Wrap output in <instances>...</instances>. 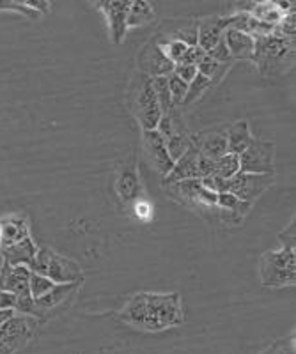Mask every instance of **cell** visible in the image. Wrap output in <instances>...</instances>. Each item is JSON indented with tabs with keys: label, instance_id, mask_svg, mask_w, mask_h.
Here are the masks:
<instances>
[{
	"label": "cell",
	"instance_id": "1",
	"mask_svg": "<svg viewBox=\"0 0 296 354\" xmlns=\"http://www.w3.org/2000/svg\"><path fill=\"white\" fill-rule=\"evenodd\" d=\"M122 322L144 331H162L185 322L178 292H138L121 312Z\"/></svg>",
	"mask_w": 296,
	"mask_h": 354
},
{
	"label": "cell",
	"instance_id": "2",
	"mask_svg": "<svg viewBox=\"0 0 296 354\" xmlns=\"http://www.w3.org/2000/svg\"><path fill=\"white\" fill-rule=\"evenodd\" d=\"M162 186L167 194H169V197H172L176 202H179V204L188 207V209L210 218V220H219L222 223H225V225H238L239 221H241L234 214L228 213L225 209H220L219 205H216L219 195L204 188L201 179L162 183Z\"/></svg>",
	"mask_w": 296,
	"mask_h": 354
},
{
	"label": "cell",
	"instance_id": "3",
	"mask_svg": "<svg viewBox=\"0 0 296 354\" xmlns=\"http://www.w3.org/2000/svg\"><path fill=\"white\" fill-rule=\"evenodd\" d=\"M263 75H275L295 64V39L280 37L275 34L254 39V57Z\"/></svg>",
	"mask_w": 296,
	"mask_h": 354
},
{
	"label": "cell",
	"instance_id": "4",
	"mask_svg": "<svg viewBox=\"0 0 296 354\" xmlns=\"http://www.w3.org/2000/svg\"><path fill=\"white\" fill-rule=\"evenodd\" d=\"M130 109L133 112L142 131L158 128L162 119V109L156 100L153 88V80L144 73H137L130 85Z\"/></svg>",
	"mask_w": 296,
	"mask_h": 354
},
{
	"label": "cell",
	"instance_id": "5",
	"mask_svg": "<svg viewBox=\"0 0 296 354\" xmlns=\"http://www.w3.org/2000/svg\"><path fill=\"white\" fill-rule=\"evenodd\" d=\"M261 282L270 287L295 286L296 282V254L295 250L280 248L263 254L261 259Z\"/></svg>",
	"mask_w": 296,
	"mask_h": 354
},
{
	"label": "cell",
	"instance_id": "6",
	"mask_svg": "<svg viewBox=\"0 0 296 354\" xmlns=\"http://www.w3.org/2000/svg\"><path fill=\"white\" fill-rule=\"evenodd\" d=\"M156 129L165 140L167 151H169L172 160L178 161L192 144V135L187 131V126L178 113V109H172L163 113Z\"/></svg>",
	"mask_w": 296,
	"mask_h": 354
},
{
	"label": "cell",
	"instance_id": "7",
	"mask_svg": "<svg viewBox=\"0 0 296 354\" xmlns=\"http://www.w3.org/2000/svg\"><path fill=\"white\" fill-rule=\"evenodd\" d=\"M37 326L33 315L15 314L0 328V354H15L29 342Z\"/></svg>",
	"mask_w": 296,
	"mask_h": 354
},
{
	"label": "cell",
	"instance_id": "8",
	"mask_svg": "<svg viewBox=\"0 0 296 354\" xmlns=\"http://www.w3.org/2000/svg\"><path fill=\"white\" fill-rule=\"evenodd\" d=\"M239 172L275 174V144L254 138L247 149L239 154Z\"/></svg>",
	"mask_w": 296,
	"mask_h": 354
},
{
	"label": "cell",
	"instance_id": "9",
	"mask_svg": "<svg viewBox=\"0 0 296 354\" xmlns=\"http://www.w3.org/2000/svg\"><path fill=\"white\" fill-rule=\"evenodd\" d=\"M275 181V174H248L238 172L229 179V194L239 201L254 204Z\"/></svg>",
	"mask_w": 296,
	"mask_h": 354
},
{
	"label": "cell",
	"instance_id": "10",
	"mask_svg": "<svg viewBox=\"0 0 296 354\" xmlns=\"http://www.w3.org/2000/svg\"><path fill=\"white\" fill-rule=\"evenodd\" d=\"M142 147L147 163L162 177L169 176L172 167H174V160H172L169 151H167L165 140H163L158 129L142 131Z\"/></svg>",
	"mask_w": 296,
	"mask_h": 354
},
{
	"label": "cell",
	"instance_id": "11",
	"mask_svg": "<svg viewBox=\"0 0 296 354\" xmlns=\"http://www.w3.org/2000/svg\"><path fill=\"white\" fill-rule=\"evenodd\" d=\"M138 69L146 77L158 78L171 75L174 71V64L167 59L158 43H149L138 55Z\"/></svg>",
	"mask_w": 296,
	"mask_h": 354
},
{
	"label": "cell",
	"instance_id": "12",
	"mask_svg": "<svg viewBox=\"0 0 296 354\" xmlns=\"http://www.w3.org/2000/svg\"><path fill=\"white\" fill-rule=\"evenodd\" d=\"M131 2H98L96 8L107 17L110 36L115 44L121 43L128 30V11Z\"/></svg>",
	"mask_w": 296,
	"mask_h": 354
},
{
	"label": "cell",
	"instance_id": "13",
	"mask_svg": "<svg viewBox=\"0 0 296 354\" xmlns=\"http://www.w3.org/2000/svg\"><path fill=\"white\" fill-rule=\"evenodd\" d=\"M192 144L211 160H219L228 154V133L225 129L210 128L192 135Z\"/></svg>",
	"mask_w": 296,
	"mask_h": 354
},
{
	"label": "cell",
	"instance_id": "14",
	"mask_svg": "<svg viewBox=\"0 0 296 354\" xmlns=\"http://www.w3.org/2000/svg\"><path fill=\"white\" fill-rule=\"evenodd\" d=\"M199 161H201V151L190 144L185 154L174 161L171 174L163 177L162 183H176V181H185V179H201V170H199Z\"/></svg>",
	"mask_w": 296,
	"mask_h": 354
},
{
	"label": "cell",
	"instance_id": "15",
	"mask_svg": "<svg viewBox=\"0 0 296 354\" xmlns=\"http://www.w3.org/2000/svg\"><path fill=\"white\" fill-rule=\"evenodd\" d=\"M46 277H48L55 286H59V283H77L80 282L82 271L80 268H78L75 262L69 261V259L50 252L48 266H46Z\"/></svg>",
	"mask_w": 296,
	"mask_h": 354
},
{
	"label": "cell",
	"instance_id": "16",
	"mask_svg": "<svg viewBox=\"0 0 296 354\" xmlns=\"http://www.w3.org/2000/svg\"><path fill=\"white\" fill-rule=\"evenodd\" d=\"M225 28H228L225 17L211 15V17L199 20V24H197V46H201L207 53L222 39Z\"/></svg>",
	"mask_w": 296,
	"mask_h": 354
},
{
	"label": "cell",
	"instance_id": "17",
	"mask_svg": "<svg viewBox=\"0 0 296 354\" xmlns=\"http://www.w3.org/2000/svg\"><path fill=\"white\" fill-rule=\"evenodd\" d=\"M223 41L228 44L232 61H236V59H239V61H252V57H254V37L239 32V30H234V28H225Z\"/></svg>",
	"mask_w": 296,
	"mask_h": 354
},
{
	"label": "cell",
	"instance_id": "18",
	"mask_svg": "<svg viewBox=\"0 0 296 354\" xmlns=\"http://www.w3.org/2000/svg\"><path fill=\"white\" fill-rule=\"evenodd\" d=\"M6 255V262L11 266H27L30 268L37 255V246L34 245L33 239L25 238L24 241L17 243V245L9 246V248L2 250Z\"/></svg>",
	"mask_w": 296,
	"mask_h": 354
},
{
	"label": "cell",
	"instance_id": "19",
	"mask_svg": "<svg viewBox=\"0 0 296 354\" xmlns=\"http://www.w3.org/2000/svg\"><path fill=\"white\" fill-rule=\"evenodd\" d=\"M228 153L241 154L248 145L252 144L254 137L250 133V126L247 121H238L234 124L228 126Z\"/></svg>",
	"mask_w": 296,
	"mask_h": 354
},
{
	"label": "cell",
	"instance_id": "20",
	"mask_svg": "<svg viewBox=\"0 0 296 354\" xmlns=\"http://www.w3.org/2000/svg\"><path fill=\"white\" fill-rule=\"evenodd\" d=\"M0 227H2V243H0L2 250L24 241L25 238H29V229H27V223H25L24 218H8V220L0 221Z\"/></svg>",
	"mask_w": 296,
	"mask_h": 354
},
{
	"label": "cell",
	"instance_id": "21",
	"mask_svg": "<svg viewBox=\"0 0 296 354\" xmlns=\"http://www.w3.org/2000/svg\"><path fill=\"white\" fill-rule=\"evenodd\" d=\"M78 287V282L77 283H59V286L53 287L50 292H46L45 296H41L39 299H36V308L37 312H43V310H50L53 308V306L61 305L62 301H66V299L71 296V294L77 290Z\"/></svg>",
	"mask_w": 296,
	"mask_h": 354
},
{
	"label": "cell",
	"instance_id": "22",
	"mask_svg": "<svg viewBox=\"0 0 296 354\" xmlns=\"http://www.w3.org/2000/svg\"><path fill=\"white\" fill-rule=\"evenodd\" d=\"M154 20V9L151 8L149 2L138 0L131 2L130 11H128V27H142V25L151 24Z\"/></svg>",
	"mask_w": 296,
	"mask_h": 354
},
{
	"label": "cell",
	"instance_id": "23",
	"mask_svg": "<svg viewBox=\"0 0 296 354\" xmlns=\"http://www.w3.org/2000/svg\"><path fill=\"white\" fill-rule=\"evenodd\" d=\"M232 64H222V62H216L215 59H211L210 55H206L203 59L199 66H197V73H201L203 77H206L207 80L213 85H216L219 82H222V78L225 77V73L231 69Z\"/></svg>",
	"mask_w": 296,
	"mask_h": 354
},
{
	"label": "cell",
	"instance_id": "24",
	"mask_svg": "<svg viewBox=\"0 0 296 354\" xmlns=\"http://www.w3.org/2000/svg\"><path fill=\"white\" fill-rule=\"evenodd\" d=\"M216 205H219L220 209H225L228 213L234 214L238 220H243V218L247 216V214L250 213V209H252V204L239 201L238 197H234V195L229 194V192H228V194H220L219 195Z\"/></svg>",
	"mask_w": 296,
	"mask_h": 354
},
{
	"label": "cell",
	"instance_id": "25",
	"mask_svg": "<svg viewBox=\"0 0 296 354\" xmlns=\"http://www.w3.org/2000/svg\"><path fill=\"white\" fill-rule=\"evenodd\" d=\"M211 87H213V84H211L206 77H203L201 73H197L194 80L188 84V93H187V96H185V100H183L181 106L194 105L195 101H199Z\"/></svg>",
	"mask_w": 296,
	"mask_h": 354
},
{
	"label": "cell",
	"instance_id": "26",
	"mask_svg": "<svg viewBox=\"0 0 296 354\" xmlns=\"http://www.w3.org/2000/svg\"><path fill=\"white\" fill-rule=\"evenodd\" d=\"M151 80H153L154 94H156V100H158L160 109H162V115L169 112V110L176 109V106L172 105V97L171 91H169V84H167V77L151 78Z\"/></svg>",
	"mask_w": 296,
	"mask_h": 354
},
{
	"label": "cell",
	"instance_id": "27",
	"mask_svg": "<svg viewBox=\"0 0 296 354\" xmlns=\"http://www.w3.org/2000/svg\"><path fill=\"white\" fill-rule=\"evenodd\" d=\"M239 172V156L238 154H223L222 158L215 161V174H219L223 179H231Z\"/></svg>",
	"mask_w": 296,
	"mask_h": 354
},
{
	"label": "cell",
	"instance_id": "28",
	"mask_svg": "<svg viewBox=\"0 0 296 354\" xmlns=\"http://www.w3.org/2000/svg\"><path fill=\"white\" fill-rule=\"evenodd\" d=\"M158 43V46L162 48V52L165 53V57L169 59V61L172 62V64H179V61L183 59V55H185V52H187V44L181 43V41L178 39H160L156 41Z\"/></svg>",
	"mask_w": 296,
	"mask_h": 354
},
{
	"label": "cell",
	"instance_id": "29",
	"mask_svg": "<svg viewBox=\"0 0 296 354\" xmlns=\"http://www.w3.org/2000/svg\"><path fill=\"white\" fill-rule=\"evenodd\" d=\"M167 84H169V91H171V97H172V105L176 109L183 105V100L187 96L188 93V84L187 82H183L178 75L171 73V75H167Z\"/></svg>",
	"mask_w": 296,
	"mask_h": 354
},
{
	"label": "cell",
	"instance_id": "30",
	"mask_svg": "<svg viewBox=\"0 0 296 354\" xmlns=\"http://www.w3.org/2000/svg\"><path fill=\"white\" fill-rule=\"evenodd\" d=\"M53 287H55V283H53L48 277H45V274L30 273L29 289H30V296H33L34 301H36V299H39L41 296H45L46 292H50Z\"/></svg>",
	"mask_w": 296,
	"mask_h": 354
},
{
	"label": "cell",
	"instance_id": "31",
	"mask_svg": "<svg viewBox=\"0 0 296 354\" xmlns=\"http://www.w3.org/2000/svg\"><path fill=\"white\" fill-rule=\"evenodd\" d=\"M201 183H203V186L206 189H210V192H213V194L220 195V194H228L229 192V179H223V177H220L219 174H210V176L203 177L201 179Z\"/></svg>",
	"mask_w": 296,
	"mask_h": 354
},
{
	"label": "cell",
	"instance_id": "32",
	"mask_svg": "<svg viewBox=\"0 0 296 354\" xmlns=\"http://www.w3.org/2000/svg\"><path fill=\"white\" fill-rule=\"evenodd\" d=\"M0 11H12L18 15H27L30 18H39V12L33 11L25 2H15V0H0Z\"/></svg>",
	"mask_w": 296,
	"mask_h": 354
},
{
	"label": "cell",
	"instance_id": "33",
	"mask_svg": "<svg viewBox=\"0 0 296 354\" xmlns=\"http://www.w3.org/2000/svg\"><path fill=\"white\" fill-rule=\"evenodd\" d=\"M207 55H210L211 59H215L216 62H222V64H232V57L231 53H229L228 44H225L223 37L210 50V52H207Z\"/></svg>",
	"mask_w": 296,
	"mask_h": 354
},
{
	"label": "cell",
	"instance_id": "34",
	"mask_svg": "<svg viewBox=\"0 0 296 354\" xmlns=\"http://www.w3.org/2000/svg\"><path fill=\"white\" fill-rule=\"evenodd\" d=\"M206 55L207 53L204 52L201 46H197V44H195V46H188L187 52H185V55H183V59L179 61V64H188V66H195V68H197V66L203 62V59Z\"/></svg>",
	"mask_w": 296,
	"mask_h": 354
},
{
	"label": "cell",
	"instance_id": "35",
	"mask_svg": "<svg viewBox=\"0 0 296 354\" xmlns=\"http://www.w3.org/2000/svg\"><path fill=\"white\" fill-rule=\"evenodd\" d=\"M295 220L286 227L284 232L279 234V241L282 243V248H289V250H295Z\"/></svg>",
	"mask_w": 296,
	"mask_h": 354
},
{
	"label": "cell",
	"instance_id": "36",
	"mask_svg": "<svg viewBox=\"0 0 296 354\" xmlns=\"http://www.w3.org/2000/svg\"><path fill=\"white\" fill-rule=\"evenodd\" d=\"M172 73H174V75H178L183 82L190 84V82L195 78V75H197V68H195V66H188V64H176L174 71Z\"/></svg>",
	"mask_w": 296,
	"mask_h": 354
},
{
	"label": "cell",
	"instance_id": "37",
	"mask_svg": "<svg viewBox=\"0 0 296 354\" xmlns=\"http://www.w3.org/2000/svg\"><path fill=\"white\" fill-rule=\"evenodd\" d=\"M17 294L8 292V290H0V310H17Z\"/></svg>",
	"mask_w": 296,
	"mask_h": 354
},
{
	"label": "cell",
	"instance_id": "38",
	"mask_svg": "<svg viewBox=\"0 0 296 354\" xmlns=\"http://www.w3.org/2000/svg\"><path fill=\"white\" fill-rule=\"evenodd\" d=\"M135 211H137L138 216L144 218V220H149L151 213H153V209H151V205H147L146 202H140V204H137Z\"/></svg>",
	"mask_w": 296,
	"mask_h": 354
},
{
	"label": "cell",
	"instance_id": "39",
	"mask_svg": "<svg viewBox=\"0 0 296 354\" xmlns=\"http://www.w3.org/2000/svg\"><path fill=\"white\" fill-rule=\"evenodd\" d=\"M272 351L273 354H295V340L293 342H286L284 346H280V349L279 346H275Z\"/></svg>",
	"mask_w": 296,
	"mask_h": 354
},
{
	"label": "cell",
	"instance_id": "40",
	"mask_svg": "<svg viewBox=\"0 0 296 354\" xmlns=\"http://www.w3.org/2000/svg\"><path fill=\"white\" fill-rule=\"evenodd\" d=\"M15 314H17V310H0V328L4 326Z\"/></svg>",
	"mask_w": 296,
	"mask_h": 354
},
{
	"label": "cell",
	"instance_id": "41",
	"mask_svg": "<svg viewBox=\"0 0 296 354\" xmlns=\"http://www.w3.org/2000/svg\"><path fill=\"white\" fill-rule=\"evenodd\" d=\"M0 243H2V227H0Z\"/></svg>",
	"mask_w": 296,
	"mask_h": 354
}]
</instances>
